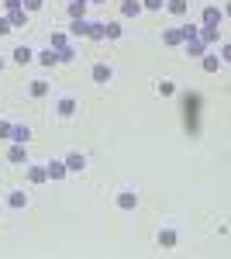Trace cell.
Returning a JSON list of instances; mask_svg holds the SVG:
<instances>
[{
    "instance_id": "1",
    "label": "cell",
    "mask_w": 231,
    "mask_h": 259,
    "mask_svg": "<svg viewBox=\"0 0 231 259\" xmlns=\"http://www.w3.org/2000/svg\"><path fill=\"white\" fill-rule=\"evenodd\" d=\"M114 204L121 207V211H135V207H138V190H135V187H121L117 197H114Z\"/></svg>"
},
{
    "instance_id": "2",
    "label": "cell",
    "mask_w": 231,
    "mask_h": 259,
    "mask_svg": "<svg viewBox=\"0 0 231 259\" xmlns=\"http://www.w3.org/2000/svg\"><path fill=\"white\" fill-rule=\"evenodd\" d=\"M79 111V100L73 97V94H62V97H56V114L59 118H73Z\"/></svg>"
},
{
    "instance_id": "3",
    "label": "cell",
    "mask_w": 231,
    "mask_h": 259,
    "mask_svg": "<svg viewBox=\"0 0 231 259\" xmlns=\"http://www.w3.org/2000/svg\"><path fill=\"white\" fill-rule=\"evenodd\" d=\"M90 76H94V83H100V87H107V83L114 80V69H111L107 62H97L94 69H90Z\"/></svg>"
},
{
    "instance_id": "4",
    "label": "cell",
    "mask_w": 231,
    "mask_h": 259,
    "mask_svg": "<svg viewBox=\"0 0 231 259\" xmlns=\"http://www.w3.org/2000/svg\"><path fill=\"white\" fill-rule=\"evenodd\" d=\"M176 242H179V232H176L173 225L159 228V249H176Z\"/></svg>"
},
{
    "instance_id": "5",
    "label": "cell",
    "mask_w": 231,
    "mask_h": 259,
    "mask_svg": "<svg viewBox=\"0 0 231 259\" xmlns=\"http://www.w3.org/2000/svg\"><path fill=\"white\" fill-rule=\"evenodd\" d=\"M62 162H66V173H86V156L83 152H69Z\"/></svg>"
},
{
    "instance_id": "6",
    "label": "cell",
    "mask_w": 231,
    "mask_h": 259,
    "mask_svg": "<svg viewBox=\"0 0 231 259\" xmlns=\"http://www.w3.org/2000/svg\"><path fill=\"white\" fill-rule=\"evenodd\" d=\"M45 173H49V180H66V177H69L62 159H49V162H45Z\"/></svg>"
},
{
    "instance_id": "7",
    "label": "cell",
    "mask_w": 231,
    "mask_h": 259,
    "mask_svg": "<svg viewBox=\"0 0 231 259\" xmlns=\"http://www.w3.org/2000/svg\"><path fill=\"white\" fill-rule=\"evenodd\" d=\"M24 166H28V180H31V183H45V180H49L45 162H24Z\"/></svg>"
},
{
    "instance_id": "8",
    "label": "cell",
    "mask_w": 231,
    "mask_h": 259,
    "mask_svg": "<svg viewBox=\"0 0 231 259\" xmlns=\"http://www.w3.org/2000/svg\"><path fill=\"white\" fill-rule=\"evenodd\" d=\"M7 204H11L14 211H21V207H28V194H24V190H11V197H7Z\"/></svg>"
},
{
    "instance_id": "9",
    "label": "cell",
    "mask_w": 231,
    "mask_h": 259,
    "mask_svg": "<svg viewBox=\"0 0 231 259\" xmlns=\"http://www.w3.org/2000/svg\"><path fill=\"white\" fill-rule=\"evenodd\" d=\"M121 14H124V18H138V14H142V0H124V4H121Z\"/></svg>"
},
{
    "instance_id": "10",
    "label": "cell",
    "mask_w": 231,
    "mask_h": 259,
    "mask_svg": "<svg viewBox=\"0 0 231 259\" xmlns=\"http://www.w3.org/2000/svg\"><path fill=\"white\" fill-rule=\"evenodd\" d=\"M28 94H31V97H45V94H49V80H31L28 83Z\"/></svg>"
},
{
    "instance_id": "11",
    "label": "cell",
    "mask_w": 231,
    "mask_h": 259,
    "mask_svg": "<svg viewBox=\"0 0 231 259\" xmlns=\"http://www.w3.org/2000/svg\"><path fill=\"white\" fill-rule=\"evenodd\" d=\"M31 59H35V52H31L28 45H18V49H14V62H21V66H24V62H31Z\"/></svg>"
},
{
    "instance_id": "12",
    "label": "cell",
    "mask_w": 231,
    "mask_h": 259,
    "mask_svg": "<svg viewBox=\"0 0 231 259\" xmlns=\"http://www.w3.org/2000/svg\"><path fill=\"white\" fill-rule=\"evenodd\" d=\"M35 56H38V62H41V66H56V62L62 59L59 52H52V49H45V52H35Z\"/></svg>"
},
{
    "instance_id": "13",
    "label": "cell",
    "mask_w": 231,
    "mask_h": 259,
    "mask_svg": "<svg viewBox=\"0 0 231 259\" xmlns=\"http://www.w3.org/2000/svg\"><path fill=\"white\" fill-rule=\"evenodd\" d=\"M155 90H159V97H173V94H176V83L173 80H159V83H155Z\"/></svg>"
},
{
    "instance_id": "14",
    "label": "cell",
    "mask_w": 231,
    "mask_h": 259,
    "mask_svg": "<svg viewBox=\"0 0 231 259\" xmlns=\"http://www.w3.org/2000/svg\"><path fill=\"white\" fill-rule=\"evenodd\" d=\"M7 159H11V162H28V152H24V145H21V142L7 152Z\"/></svg>"
},
{
    "instance_id": "15",
    "label": "cell",
    "mask_w": 231,
    "mask_h": 259,
    "mask_svg": "<svg viewBox=\"0 0 231 259\" xmlns=\"http://www.w3.org/2000/svg\"><path fill=\"white\" fill-rule=\"evenodd\" d=\"M162 7H169V14H187V7H190V4H187V0H166Z\"/></svg>"
},
{
    "instance_id": "16",
    "label": "cell",
    "mask_w": 231,
    "mask_h": 259,
    "mask_svg": "<svg viewBox=\"0 0 231 259\" xmlns=\"http://www.w3.org/2000/svg\"><path fill=\"white\" fill-rule=\"evenodd\" d=\"M104 35H107V38H121V24H117V21L104 24Z\"/></svg>"
},
{
    "instance_id": "17",
    "label": "cell",
    "mask_w": 231,
    "mask_h": 259,
    "mask_svg": "<svg viewBox=\"0 0 231 259\" xmlns=\"http://www.w3.org/2000/svg\"><path fill=\"white\" fill-rule=\"evenodd\" d=\"M83 11H86L83 0H73V4H69V14H73V18H83Z\"/></svg>"
},
{
    "instance_id": "18",
    "label": "cell",
    "mask_w": 231,
    "mask_h": 259,
    "mask_svg": "<svg viewBox=\"0 0 231 259\" xmlns=\"http://www.w3.org/2000/svg\"><path fill=\"white\" fill-rule=\"evenodd\" d=\"M204 69H207V73H217V69H221V59L207 56V59H204Z\"/></svg>"
},
{
    "instance_id": "19",
    "label": "cell",
    "mask_w": 231,
    "mask_h": 259,
    "mask_svg": "<svg viewBox=\"0 0 231 259\" xmlns=\"http://www.w3.org/2000/svg\"><path fill=\"white\" fill-rule=\"evenodd\" d=\"M166 0H142V11H162Z\"/></svg>"
},
{
    "instance_id": "20",
    "label": "cell",
    "mask_w": 231,
    "mask_h": 259,
    "mask_svg": "<svg viewBox=\"0 0 231 259\" xmlns=\"http://www.w3.org/2000/svg\"><path fill=\"white\" fill-rule=\"evenodd\" d=\"M24 7H28V11H38V7H41V0H24Z\"/></svg>"
},
{
    "instance_id": "21",
    "label": "cell",
    "mask_w": 231,
    "mask_h": 259,
    "mask_svg": "<svg viewBox=\"0 0 231 259\" xmlns=\"http://www.w3.org/2000/svg\"><path fill=\"white\" fill-rule=\"evenodd\" d=\"M11 31V21H0V35H7Z\"/></svg>"
},
{
    "instance_id": "22",
    "label": "cell",
    "mask_w": 231,
    "mask_h": 259,
    "mask_svg": "<svg viewBox=\"0 0 231 259\" xmlns=\"http://www.w3.org/2000/svg\"><path fill=\"white\" fill-rule=\"evenodd\" d=\"M0 211H4V204H0Z\"/></svg>"
}]
</instances>
